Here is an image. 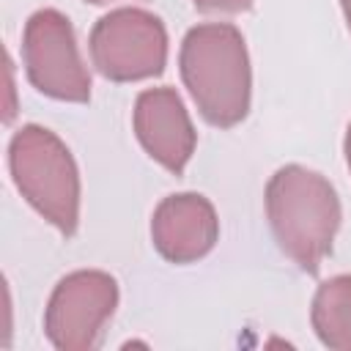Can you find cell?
<instances>
[{
    "instance_id": "5",
    "label": "cell",
    "mask_w": 351,
    "mask_h": 351,
    "mask_svg": "<svg viewBox=\"0 0 351 351\" xmlns=\"http://www.w3.org/2000/svg\"><path fill=\"white\" fill-rule=\"evenodd\" d=\"M22 60L38 93L69 104H85L90 99V74L80 55L74 27L58 8H38L27 16Z\"/></svg>"
},
{
    "instance_id": "8",
    "label": "cell",
    "mask_w": 351,
    "mask_h": 351,
    "mask_svg": "<svg viewBox=\"0 0 351 351\" xmlns=\"http://www.w3.org/2000/svg\"><path fill=\"white\" fill-rule=\"evenodd\" d=\"M219 239V219L208 197L178 192L159 200L151 214V241L170 263H195L206 258Z\"/></svg>"
},
{
    "instance_id": "12",
    "label": "cell",
    "mask_w": 351,
    "mask_h": 351,
    "mask_svg": "<svg viewBox=\"0 0 351 351\" xmlns=\"http://www.w3.org/2000/svg\"><path fill=\"white\" fill-rule=\"evenodd\" d=\"M343 154H346V165H348V170H351V123H348L346 137H343Z\"/></svg>"
},
{
    "instance_id": "14",
    "label": "cell",
    "mask_w": 351,
    "mask_h": 351,
    "mask_svg": "<svg viewBox=\"0 0 351 351\" xmlns=\"http://www.w3.org/2000/svg\"><path fill=\"white\" fill-rule=\"evenodd\" d=\"M85 3H93V5H104V3H112V0H85Z\"/></svg>"
},
{
    "instance_id": "10",
    "label": "cell",
    "mask_w": 351,
    "mask_h": 351,
    "mask_svg": "<svg viewBox=\"0 0 351 351\" xmlns=\"http://www.w3.org/2000/svg\"><path fill=\"white\" fill-rule=\"evenodd\" d=\"M197 11L206 14H241L252 8V0H192Z\"/></svg>"
},
{
    "instance_id": "7",
    "label": "cell",
    "mask_w": 351,
    "mask_h": 351,
    "mask_svg": "<svg viewBox=\"0 0 351 351\" xmlns=\"http://www.w3.org/2000/svg\"><path fill=\"white\" fill-rule=\"evenodd\" d=\"M132 126L143 151L154 162H159L173 176L186 170L197 145V132L181 96L173 88L162 85L143 90L134 101Z\"/></svg>"
},
{
    "instance_id": "3",
    "label": "cell",
    "mask_w": 351,
    "mask_h": 351,
    "mask_svg": "<svg viewBox=\"0 0 351 351\" xmlns=\"http://www.w3.org/2000/svg\"><path fill=\"white\" fill-rule=\"evenodd\" d=\"M8 170L19 195L63 236H74L82 189L69 145L52 129L27 123L8 143Z\"/></svg>"
},
{
    "instance_id": "4",
    "label": "cell",
    "mask_w": 351,
    "mask_h": 351,
    "mask_svg": "<svg viewBox=\"0 0 351 351\" xmlns=\"http://www.w3.org/2000/svg\"><path fill=\"white\" fill-rule=\"evenodd\" d=\"M88 52L104 80H151L165 71L167 30L162 19L145 8H115L93 25Z\"/></svg>"
},
{
    "instance_id": "2",
    "label": "cell",
    "mask_w": 351,
    "mask_h": 351,
    "mask_svg": "<svg viewBox=\"0 0 351 351\" xmlns=\"http://www.w3.org/2000/svg\"><path fill=\"white\" fill-rule=\"evenodd\" d=\"M266 217L277 247L307 274L332 252L343 211L329 178L304 165L280 167L266 184Z\"/></svg>"
},
{
    "instance_id": "11",
    "label": "cell",
    "mask_w": 351,
    "mask_h": 351,
    "mask_svg": "<svg viewBox=\"0 0 351 351\" xmlns=\"http://www.w3.org/2000/svg\"><path fill=\"white\" fill-rule=\"evenodd\" d=\"M5 88H8V101L3 110V121L11 123L16 115V101H14V69H11V58H5Z\"/></svg>"
},
{
    "instance_id": "1",
    "label": "cell",
    "mask_w": 351,
    "mask_h": 351,
    "mask_svg": "<svg viewBox=\"0 0 351 351\" xmlns=\"http://www.w3.org/2000/svg\"><path fill=\"white\" fill-rule=\"evenodd\" d=\"M181 80L197 112L219 129L241 123L252 99V69L241 30L230 22H203L186 30L178 52Z\"/></svg>"
},
{
    "instance_id": "9",
    "label": "cell",
    "mask_w": 351,
    "mask_h": 351,
    "mask_svg": "<svg viewBox=\"0 0 351 351\" xmlns=\"http://www.w3.org/2000/svg\"><path fill=\"white\" fill-rule=\"evenodd\" d=\"M310 321L326 348L351 351V274H337L318 285Z\"/></svg>"
},
{
    "instance_id": "6",
    "label": "cell",
    "mask_w": 351,
    "mask_h": 351,
    "mask_svg": "<svg viewBox=\"0 0 351 351\" xmlns=\"http://www.w3.org/2000/svg\"><path fill=\"white\" fill-rule=\"evenodd\" d=\"M118 307V282L101 269H77L58 280L44 310V335L60 351H90Z\"/></svg>"
},
{
    "instance_id": "13",
    "label": "cell",
    "mask_w": 351,
    "mask_h": 351,
    "mask_svg": "<svg viewBox=\"0 0 351 351\" xmlns=\"http://www.w3.org/2000/svg\"><path fill=\"white\" fill-rule=\"evenodd\" d=\"M340 8H343V16H346V27H348V36H351V0H340Z\"/></svg>"
}]
</instances>
